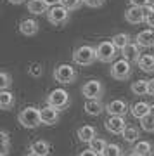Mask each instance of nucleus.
Listing matches in <instances>:
<instances>
[{
  "label": "nucleus",
  "instance_id": "obj_40",
  "mask_svg": "<svg viewBox=\"0 0 154 156\" xmlns=\"http://www.w3.org/2000/svg\"><path fill=\"white\" fill-rule=\"evenodd\" d=\"M0 137H2V142H9V134H7L5 130L0 132Z\"/></svg>",
  "mask_w": 154,
  "mask_h": 156
},
{
  "label": "nucleus",
  "instance_id": "obj_24",
  "mask_svg": "<svg viewBox=\"0 0 154 156\" xmlns=\"http://www.w3.org/2000/svg\"><path fill=\"white\" fill-rule=\"evenodd\" d=\"M135 95H147L149 94V82L147 80H137V82H133L132 87H130Z\"/></svg>",
  "mask_w": 154,
  "mask_h": 156
},
{
  "label": "nucleus",
  "instance_id": "obj_19",
  "mask_svg": "<svg viewBox=\"0 0 154 156\" xmlns=\"http://www.w3.org/2000/svg\"><path fill=\"white\" fill-rule=\"evenodd\" d=\"M76 135H78V140H80V142H87L88 144V142L97 135V130H95V127H92V125H83V127L78 128Z\"/></svg>",
  "mask_w": 154,
  "mask_h": 156
},
{
  "label": "nucleus",
  "instance_id": "obj_45",
  "mask_svg": "<svg viewBox=\"0 0 154 156\" xmlns=\"http://www.w3.org/2000/svg\"><path fill=\"white\" fill-rule=\"evenodd\" d=\"M149 5H154V0H149Z\"/></svg>",
  "mask_w": 154,
  "mask_h": 156
},
{
  "label": "nucleus",
  "instance_id": "obj_20",
  "mask_svg": "<svg viewBox=\"0 0 154 156\" xmlns=\"http://www.w3.org/2000/svg\"><path fill=\"white\" fill-rule=\"evenodd\" d=\"M30 151L37 153L38 156H49V153H50V144L47 142V140H44V139L33 140V142L30 144Z\"/></svg>",
  "mask_w": 154,
  "mask_h": 156
},
{
  "label": "nucleus",
  "instance_id": "obj_43",
  "mask_svg": "<svg viewBox=\"0 0 154 156\" xmlns=\"http://www.w3.org/2000/svg\"><path fill=\"white\" fill-rule=\"evenodd\" d=\"M24 156H38V154H37V153H33V151H30V153H26Z\"/></svg>",
  "mask_w": 154,
  "mask_h": 156
},
{
  "label": "nucleus",
  "instance_id": "obj_29",
  "mask_svg": "<svg viewBox=\"0 0 154 156\" xmlns=\"http://www.w3.org/2000/svg\"><path fill=\"white\" fill-rule=\"evenodd\" d=\"M102 156H123V151H121L120 144H107L106 146Z\"/></svg>",
  "mask_w": 154,
  "mask_h": 156
},
{
  "label": "nucleus",
  "instance_id": "obj_21",
  "mask_svg": "<svg viewBox=\"0 0 154 156\" xmlns=\"http://www.w3.org/2000/svg\"><path fill=\"white\" fill-rule=\"evenodd\" d=\"M28 12H31L35 16L47 14V12H49V5L45 4L44 0H30V2H28Z\"/></svg>",
  "mask_w": 154,
  "mask_h": 156
},
{
  "label": "nucleus",
  "instance_id": "obj_2",
  "mask_svg": "<svg viewBox=\"0 0 154 156\" xmlns=\"http://www.w3.org/2000/svg\"><path fill=\"white\" fill-rule=\"evenodd\" d=\"M97 59V50L92 45H80L73 52V61L78 66H90Z\"/></svg>",
  "mask_w": 154,
  "mask_h": 156
},
{
  "label": "nucleus",
  "instance_id": "obj_34",
  "mask_svg": "<svg viewBox=\"0 0 154 156\" xmlns=\"http://www.w3.org/2000/svg\"><path fill=\"white\" fill-rule=\"evenodd\" d=\"M83 4L88 7H92V9H97V7H100L104 4V0H83Z\"/></svg>",
  "mask_w": 154,
  "mask_h": 156
},
{
  "label": "nucleus",
  "instance_id": "obj_23",
  "mask_svg": "<svg viewBox=\"0 0 154 156\" xmlns=\"http://www.w3.org/2000/svg\"><path fill=\"white\" fill-rule=\"evenodd\" d=\"M132 151H135V153L140 154V156H151L154 149H152V144H151L149 140H137Z\"/></svg>",
  "mask_w": 154,
  "mask_h": 156
},
{
  "label": "nucleus",
  "instance_id": "obj_28",
  "mask_svg": "<svg viewBox=\"0 0 154 156\" xmlns=\"http://www.w3.org/2000/svg\"><path fill=\"white\" fill-rule=\"evenodd\" d=\"M140 127L144 132H154V116L152 115H145L144 118H140Z\"/></svg>",
  "mask_w": 154,
  "mask_h": 156
},
{
  "label": "nucleus",
  "instance_id": "obj_13",
  "mask_svg": "<svg viewBox=\"0 0 154 156\" xmlns=\"http://www.w3.org/2000/svg\"><path fill=\"white\" fill-rule=\"evenodd\" d=\"M138 47H140V45H138L137 42H130L125 49H121V56L125 57V59H128L130 62H135V64H137L140 56H142Z\"/></svg>",
  "mask_w": 154,
  "mask_h": 156
},
{
  "label": "nucleus",
  "instance_id": "obj_5",
  "mask_svg": "<svg viewBox=\"0 0 154 156\" xmlns=\"http://www.w3.org/2000/svg\"><path fill=\"white\" fill-rule=\"evenodd\" d=\"M132 64L133 62H130L125 57L114 61L111 64V76L114 78V80H127V78H130L132 76V69H133Z\"/></svg>",
  "mask_w": 154,
  "mask_h": 156
},
{
  "label": "nucleus",
  "instance_id": "obj_8",
  "mask_svg": "<svg viewBox=\"0 0 154 156\" xmlns=\"http://www.w3.org/2000/svg\"><path fill=\"white\" fill-rule=\"evenodd\" d=\"M82 94L85 99H100L104 94V85L100 80H88L83 83Z\"/></svg>",
  "mask_w": 154,
  "mask_h": 156
},
{
  "label": "nucleus",
  "instance_id": "obj_36",
  "mask_svg": "<svg viewBox=\"0 0 154 156\" xmlns=\"http://www.w3.org/2000/svg\"><path fill=\"white\" fill-rule=\"evenodd\" d=\"M78 156H100V154H97L95 151H92V149H90V147H88V149L82 151V153H80V154H78Z\"/></svg>",
  "mask_w": 154,
  "mask_h": 156
},
{
  "label": "nucleus",
  "instance_id": "obj_33",
  "mask_svg": "<svg viewBox=\"0 0 154 156\" xmlns=\"http://www.w3.org/2000/svg\"><path fill=\"white\" fill-rule=\"evenodd\" d=\"M61 4L66 7V9H69V11H76L83 4V0H61Z\"/></svg>",
  "mask_w": 154,
  "mask_h": 156
},
{
  "label": "nucleus",
  "instance_id": "obj_26",
  "mask_svg": "<svg viewBox=\"0 0 154 156\" xmlns=\"http://www.w3.org/2000/svg\"><path fill=\"white\" fill-rule=\"evenodd\" d=\"M106 146H107L106 139H102V137H97V135H95L94 139L88 142V147H90L92 151H95V153H97V154H100V156H102V153H104Z\"/></svg>",
  "mask_w": 154,
  "mask_h": 156
},
{
  "label": "nucleus",
  "instance_id": "obj_32",
  "mask_svg": "<svg viewBox=\"0 0 154 156\" xmlns=\"http://www.w3.org/2000/svg\"><path fill=\"white\" fill-rule=\"evenodd\" d=\"M28 73H30L31 76L38 78V76H42V73H44V66H42L40 62H33L31 66L28 68Z\"/></svg>",
  "mask_w": 154,
  "mask_h": 156
},
{
  "label": "nucleus",
  "instance_id": "obj_10",
  "mask_svg": "<svg viewBox=\"0 0 154 156\" xmlns=\"http://www.w3.org/2000/svg\"><path fill=\"white\" fill-rule=\"evenodd\" d=\"M106 111H107V115H113V116H127V113L130 111V106L127 101L114 99L106 104Z\"/></svg>",
  "mask_w": 154,
  "mask_h": 156
},
{
  "label": "nucleus",
  "instance_id": "obj_16",
  "mask_svg": "<svg viewBox=\"0 0 154 156\" xmlns=\"http://www.w3.org/2000/svg\"><path fill=\"white\" fill-rule=\"evenodd\" d=\"M149 109H151V104L145 102V101H137L135 104L130 106V113H132V116L137 118V120H140V118H144L145 115H149Z\"/></svg>",
  "mask_w": 154,
  "mask_h": 156
},
{
  "label": "nucleus",
  "instance_id": "obj_31",
  "mask_svg": "<svg viewBox=\"0 0 154 156\" xmlns=\"http://www.w3.org/2000/svg\"><path fill=\"white\" fill-rule=\"evenodd\" d=\"M144 14H145V24L147 26H154V5L144 7Z\"/></svg>",
  "mask_w": 154,
  "mask_h": 156
},
{
  "label": "nucleus",
  "instance_id": "obj_11",
  "mask_svg": "<svg viewBox=\"0 0 154 156\" xmlns=\"http://www.w3.org/2000/svg\"><path fill=\"white\" fill-rule=\"evenodd\" d=\"M40 116H42V123L44 125H55L59 122V109L47 104V106L40 108Z\"/></svg>",
  "mask_w": 154,
  "mask_h": 156
},
{
  "label": "nucleus",
  "instance_id": "obj_18",
  "mask_svg": "<svg viewBox=\"0 0 154 156\" xmlns=\"http://www.w3.org/2000/svg\"><path fill=\"white\" fill-rule=\"evenodd\" d=\"M135 42H137L140 47H145V49L154 47V31L152 30H144V31H140V33L135 37Z\"/></svg>",
  "mask_w": 154,
  "mask_h": 156
},
{
  "label": "nucleus",
  "instance_id": "obj_38",
  "mask_svg": "<svg viewBox=\"0 0 154 156\" xmlns=\"http://www.w3.org/2000/svg\"><path fill=\"white\" fill-rule=\"evenodd\" d=\"M147 82H149V95L154 97V78H151V80H147Z\"/></svg>",
  "mask_w": 154,
  "mask_h": 156
},
{
  "label": "nucleus",
  "instance_id": "obj_6",
  "mask_svg": "<svg viewBox=\"0 0 154 156\" xmlns=\"http://www.w3.org/2000/svg\"><path fill=\"white\" fill-rule=\"evenodd\" d=\"M54 78H55V82H59L62 85H69L78 78V73L71 64H66L64 62V64H59L54 69Z\"/></svg>",
  "mask_w": 154,
  "mask_h": 156
},
{
  "label": "nucleus",
  "instance_id": "obj_39",
  "mask_svg": "<svg viewBox=\"0 0 154 156\" xmlns=\"http://www.w3.org/2000/svg\"><path fill=\"white\" fill-rule=\"evenodd\" d=\"M44 2L49 7H54V5H57V4H61V0H44Z\"/></svg>",
  "mask_w": 154,
  "mask_h": 156
},
{
  "label": "nucleus",
  "instance_id": "obj_7",
  "mask_svg": "<svg viewBox=\"0 0 154 156\" xmlns=\"http://www.w3.org/2000/svg\"><path fill=\"white\" fill-rule=\"evenodd\" d=\"M69 101H71L69 99V94H68V90H64V89H54L49 95H47V104L57 108L59 111H62V109H66V108L69 106Z\"/></svg>",
  "mask_w": 154,
  "mask_h": 156
},
{
  "label": "nucleus",
  "instance_id": "obj_9",
  "mask_svg": "<svg viewBox=\"0 0 154 156\" xmlns=\"http://www.w3.org/2000/svg\"><path fill=\"white\" fill-rule=\"evenodd\" d=\"M104 127L109 134H114V135H121L127 128V120L125 116H113L109 115V118L104 122Z\"/></svg>",
  "mask_w": 154,
  "mask_h": 156
},
{
  "label": "nucleus",
  "instance_id": "obj_15",
  "mask_svg": "<svg viewBox=\"0 0 154 156\" xmlns=\"http://www.w3.org/2000/svg\"><path fill=\"white\" fill-rule=\"evenodd\" d=\"M38 21L35 19H23L21 24H19V31H21L24 37H33V35L38 33Z\"/></svg>",
  "mask_w": 154,
  "mask_h": 156
},
{
  "label": "nucleus",
  "instance_id": "obj_35",
  "mask_svg": "<svg viewBox=\"0 0 154 156\" xmlns=\"http://www.w3.org/2000/svg\"><path fill=\"white\" fill-rule=\"evenodd\" d=\"M130 4L132 5H137V7H147L149 5V0H130Z\"/></svg>",
  "mask_w": 154,
  "mask_h": 156
},
{
  "label": "nucleus",
  "instance_id": "obj_22",
  "mask_svg": "<svg viewBox=\"0 0 154 156\" xmlns=\"http://www.w3.org/2000/svg\"><path fill=\"white\" fill-rule=\"evenodd\" d=\"M137 66L144 73H152L154 71V56H151V54H142L140 59H138V62H137Z\"/></svg>",
  "mask_w": 154,
  "mask_h": 156
},
{
  "label": "nucleus",
  "instance_id": "obj_27",
  "mask_svg": "<svg viewBox=\"0 0 154 156\" xmlns=\"http://www.w3.org/2000/svg\"><path fill=\"white\" fill-rule=\"evenodd\" d=\"M111 40L114 42V45H116V47H118L120 50H121V49H125V47H127V45L132 42V40H130V35H128V33H116Z\"/></svg>",
  "mask_w": 154,
  "mask_h": 156
},
{
  "label": "nucleus",
  "instance_id": "obj_1",
  "mask_svg": "<svg viewBox=\"0 0 154 156\" xmlns=\"http://www.w3.org/2000/svg\"><path fill=\"white\" fill-rule=\"evenodd\" d=\"M17 120H19V123L24 128H37L40 125H44L42 123V116H40V108H37V106L23 108L19 111V115H17Z\"/></svg>",
  "mask_w": 154,
  "mask_h": 156
},
{
  "label": "nucleus",
  "instance_id": "obj_41",
  "mask_svg": "<svg viewBox=\"0 0 154 156\" xmlns=\"http://www.w3.org/2000/svg\"><path fill=\"white\" fill-rule=\"evenodd\" d=\"M9 2H11V4H23V2H26V0H9Z\"/></svg>",
  "mask_w": 154,
  "mask_h": 156
},
{
  "label": "nucleus",
  "instance_id": "obj_37",
  "mask_svg": "<svg viewBox=\"0 0 154 156\" xmlns=\"http://www.w3.org/2000/svg\"><path fill=\"white\" fill-rule=\"evenodd\" d=\"M9 149H11V144L9 142H2V156H7Z\"/></svg>",
  "mask_w": 154,
  "mask_h": 156
},
{
  "label": "nucleus",
  "instance_id": "obj_25",
  "mask_svg": "<svg viewBox=\"0 0 154 156\" xmlns=\"http://www.w3.org/2000/svg\"><path fill=\"white\" fill-rule=\"evenodd\" d=\"M121 137L127 140V142H130V144H135L138 140V128L132 127V125H127V128H125V132L121 134Z\"/></svg>",
  "mask_w": 154,
  "mask_h": 156
},
{
  "label": "nucleus",
  "instance_id": "obj_30",
  "mask_svg": "<svg viewBox=\"0 0 154 156\" xmlns=\"http://www.w3.org/2000/svg\"><path fill=\"white\" fill-rule=\"evenodd\" d=\"M12 83V78L7 71H2L0 73V90H7Z\"/></svg>",
  "mask_w": 154,
  "mask_h": 156
},
{
  "label": "nucleus",
  "instance_id": "obj_4",
  "mask_svg": "<svg viewBox=\"0 0 154 156\" xmlns=\"http://www.w3.org/2000/svg\"><path fill=\"white\" fill-rule=\"evenodd\" d=\"M69 9L62 5V4H57L54 7H49V12H47V19H49L50 24H54V26H62V24H66L68 19H69Z\"/></svg>",
  "mask_w": 154,
  "mask_h": 156
},
{
  "label": "nucleus",
  "instance_id": "obj_14",
  "mask_svg": "<svg viewBox=\"0 0 154 156\" xmlns=\"http://www.w3.org/2000/svg\"><path fill=\"white\" fill-rule=\"evenodd\" d=\"M83 109H85V113L88 116H99L102 111H106V106L102 104L100 99H87Z\"/></svg>",
  "mask_w": 154,
  "mask_h": 156
},
{
  "label": "nucleus",
  "instance_id": "obj_12",
  "mask_svg": "<svg viewBox=\"0 0 154 156\" xmlns=\"http://www.w3.org/2000/svg\"><path fill=\"white\" fill-rule=\"evenodd\" d=\"M125 19L130 24H140V23H145V14H144L142 7L132 5L125 11Z\"/></svg>",
  "mask_w": 154,
  "mask_h": 156
},
{
  "label": "nucleus",
  "instance_id": "obj_17",
  "mask_svg": "<svg viewBox=\"0 0 154 156\" xmlns=\"http://www.w3.org/2000/svg\"><path fill=\"white\" fill-rule=\"evenodd\" d=\"M16 104V95L12 94L11 90H0V108L4 109V111H9L12 109Z\"/></svg>",
  "mask_w": 154,
  "mask_h": 156
},
{
  "label": "nucleus",
  "instance_id": "obj_3",
  "mask_svg": "<svg viewBox=\"0 0 154 156\" xmlns=\"http://www.w3.org/2000/svg\"><path fill=\"white\" fill-rule=\"evenodd\" d=\"M97 59L100 62H114L116 61V56H118V47L114 45L113 40H102L97 47Z\"/></svg>",
  "mask_w": 154,
  "mask_h": 156
},
{
  "label": "nucleus",
  "instance_id": "obj_42",
  "mask_svg": "<svg viewBox=\"0 0 154 156\" xmlns=\"http://www.w3.org/2000/svg\"><path fill=\"white\" fill-rule=\"evenodd\" d=\"M149 115H152V116H154V104H151V109H149Z\"/></svg>",
  "mask_w": 154,
  "mask_h": 156
},
{
  "label": "nucleus",
  "instance_id": "obj_44",
  "mask_svg": "<svg viewBox=\"0 0 154 156\" xmlns=\"http://www.w3.org/2000/svg\"><path fill=\"white\" fill-rule=\"evenodd\" d=\"M127 156H140V154H137V153H135V151H132V153H128Z\"/></svg>",
  "mask_w": 154,
  "mask_h": 156
}]
</instances>
